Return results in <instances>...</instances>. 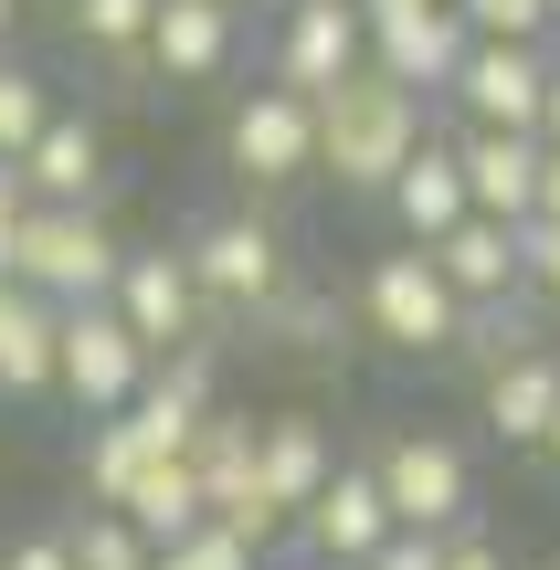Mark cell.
Here are the masks:
<instances>
[{
    "mask_svg": "<svg viewBox=\"0 0 560 570\" xmlns=\"http://www.w3.org/2000/svg\"><path fill=\"white\" fill-rule=\"evenodd\" d=\"M540 454H550V465H560V412H550V433H540Z\"/></svg>",
    "mask_w": 560,
    "mask_h": 570,
    "instance_id": "37",
    "label": "cell"
},
{
    "mask_svg": "<svg viewBox=\"0 0 560 570\" xmlns=\"http://www.w3.org/2000/svg\"><path fill=\"white\" fill-rule=\"evenodd\" d=\"M63 550H75V570H159V550H148L117 508H85L75 529H63Z\"/></svg>",
    "mask_w": 560,
    "mask_h": 570,
    "instance_id": "24",
    "label": "cell"
},
{
    "mask_svg": "<svg viewBox=\"0 0 560 570\" xmlns=\"http://www.w3.org/2000/svg\"><path fill=\"white\" fill-rule=\"evenodd\" d=\"M423 254H434V275L465 296V317H477V306H508V296L529 285L519 233H508V223H487V212H465V223L444 233V244H423Z\"/></svg>",
    "mask_w": 560,
    "mask_h": 570,
    "instance_id": "16",
    "label": "cell"
},
{
    "mask_svg": "<svg viewBox=\"0 0 560 570\" xmlns=\"http://www.w3.org/2000/svg\"><path fill=\"white\" fill-rule=\"evenodd\" d=\"M148 63H159L169 85H202L233 63V0H159V21H148Z\"/></svg>",
    "mask_w": 560,
    "mask_h": 570,
    "instance_id": "19",
    "label": "cell"
},
{
    "mask_svg": "<svg viewBox=\"0 0 560 570\" xmlns=\"http://www.w3.org/2000/svg\"><path fill=\"white\" fill-rule=\"evenodd\" d=\"M254 327H275V338H286V348H328V327H338V317H328V306H317V296H275V306H265V317H254Z\"/></svg>",
    "mask_w": 560,
    "mask_h": 570,
    "instance_id": "29",
    "label": "cell"
},
{
    "mask_svg": "<svg viewBox=\"0 0 560 570\" xmlns=\"http://www.w3.org/2000/svg\"><path fill=\"white\" fill-rule=\"evenodd\" d=\"M465 11L455 0H413V11H381L371 21V63L392 85H413V96H434V85H455V63H465Z\"/></svg>",
    "mask_w": 560,
    "mask_h": 570,
    "instance_id": "13",
    "label": "cell"
},
{
    "mask_svg": "<svg viewBox=\"0 0 560 570\" xmlns=\"http://www.w3.org/2000/svg\"><path fill=\"white\" fill-rule=\"evenodd\" d=\"M148 465H169V454H148L138 444V423H85V454H75V475H85V508H127V487H138Z\"/></svg>",
    "mask_w": 560,
    "mask_h": 570,
    "instance_id": "22",
    "label": "cell"
},
{
    "mask_svg": "<svg viewBox=\"0 0 560 570\" xmlns=\"http://www.w3.org/2000/svg\"><path fill=\"white\" fill-rule=\"evenodd\" d=\"M127 529L148 539V550H169V539H190V529H212V508H202V475H190V454H169V465H148L138 487H127Z\"/></svg>",
    "mask_w": 560,
    "mask_h": 570,
    "instance_id": "20",
    "label": "cell"
},
{
    "mask_svg": "<svg viewBox=\"0 0 560 570\" xmlns=\"http://www.w3.org/2000/svg\"><path fill=\"white\" fill-rule=\"evenodd\" d=\"M21 223H32V180H21V159H0V275L21 254Z\"/></svg>",
    "mask_w": 560,
    "mask_h": 570,
    "instance_id": "30",
    "label": "cell"
},
{
    "mask_svg": "<svg viewBox=\"0 0 560 570\" xmlns=\"http://www.w3.org/2000/svg\"><path fill=\"white\" fill-rule=\"evenodd\" d=\"M148 381H159V360L138 348V327H127L117 306H63V402H75L85 423H117Z\"/></svg>",
    "mask_w": 560,
    "mask_h": 570,
    "instance_id": "6",
    "label": "cell"
},
{
    "mask_svg": "<svg viewBox=\"0 0 560 570\" xmlns=\"http://www.w3.org/2000/svg\"><path fill=\"white\" fill-rule=\"evenodd\" d=\"M360 317H371V338L402 348V360H444V348H465V296L434 275L423 244L381 254V265L360 275Z\"/></svg>",
    "mask_w": 560,
    "mask_h": 570,
    "instance_id": "2",
    "label": "cell"
},
{
    "mask_svg": "<svg viewBox=\"0 0 560 570\" xmlns=\"http://www.w3.org/2000/svg\"><path fill=\"white\" fill-rule=\"evenodd\" d=\"M519 254H529V285L560 306V223H519Z\"/></svg>",
    "mask_w": 560,
    "mask_h": 570,
    "instance_id": "31",
    "label": "cell"
},
{
    "mask_svg": "<svg viewBox=\"0 0 560 570\" xmlns=\"http://www.w3.org/2000/svg\"><path fill=\"white\" fill-rule=\"evenodd\" d=\"M117 265L127 244L106 233V212H42L21 223V254H11V285H32L42 306H106L117 296Z\"/></svg>",
    "mask_w": 560,
    "mask_h": 570,
    "instance_id": "3",
    "label": "cell"
},
{
    "mask_svg": "<svg viewBox=\"0 0 560 570\" xmlns=\"http://www.w3.org/2000/svg\"><path fill=\"white\" fill-rule=\"evenodd\" d=\"M106 306L138 327V348H148V360H169V348H202V338H212L202 275H190V254H169V244L127 254V265H117V296H106Z\"/></svg>",
    "mask_w": 560,
    "mask_h": 570,
    "instance_id": "7",
    "label": "cell"
},
{
    "mask_svg": "<svg viewBox=\"0 0 560 570\" xmlns=\"http://www.w3.org/2000/svg\"><path fill=\"white\" fill-rule=\"evenodd\" d=\"M148 21H159V0H75L85 53H148Z\"/></svg>",
    "mask_w": 560,
    "mask_h": 570,
    "instance_id": "25",
    "label": "cell"
},
{
    "mask_svg": "<svg viewBox=\"0 0 560 570\" xmlns=\"http://www.w3.org/2000/svg\"><path fill=\"white\" fill-rule=\"evenodd\" d=\"M0 570H75V550H63V529H32V539L0 550Z\"/></svg>",
    "mask_w": 560,
    "mask_h": 570,
    "instance_id": "32",
    "label": "cell"
},
{
    "mask_svg": "<svg viewBox=\"0 0 560 570\" xmlns=\"http://www.w3.org/2000/svg\"><path fill=\"white\" fill-rule=\"evenodd\" d=\"M550 412H560V348H540V360H519V370L487 381V423H498L508 444H540Z\"/></svg>",
    "mask_w": 560,
    "mask_h": 570,
    "instance_id": "21",
    "label": "cell"
},
{
    "mask_svg": "<svg viewBox=\"0 0 560 570\" xmlns=\"http://www.w3.org/2000/svg\"><path fill=\"white\" fill-rule=\"evenodd\" d=\"M159 570H265V550L254 539H233V529H190V539H169Z\"/></svg>",
    "mask_w": 560,
    "mask_h": 570,
    "instance_id": "28",
    "label": "cell"
},
{
    "mask_svg": "<svg viewBox=\"0 0 560 570\" xmlns=\"http://www.w3.org/2000/svg\"><path fill=\"white\" fill-rule=\"evenodd\" d=\"M455 159H465V202H477L487 223H508V233H519L529 212H540V159H550L540 138H508V127H465V138H455Z\"/></svg>",
    "mask_w": 560,
    "mask_h": 570,
    "instance_id": "14",
    "label": "cell"
},
{
    "mask_svg": "<svg viewBox=\"0 0 560 570\" xmlns=\"http://www.w3.org/2000/svg\"><path fill=\"white\" fill-rule=\"evenodd\" d=\"M317 106V169H328L338 190H392L402 159L423 148V96L413 85H392L381 63H360L350 85H328Z\"/></svg>",
    "mask_w": 560,
    "mask_h": 570,
    "instance_id": "1",
    "label": "cell"
},
{
    "mask_svg": "<svg viewBox=\"0 0 560 570\" xmlns=\"http://www.w3.org/2000/svg\"><path fill=\"white\" fill-rule=\"evenodd\" d=\"M286 570H317V560H286Z\"/></svg>",
    "mask_w": 560,
    "mask_h": 570,
    "instance_id": "39",
    "label": "cell"
},
{
    "mask_svg": "<svg viewBox=\"0 0 560 570\" xmlns=\"http://www.w3.org/2000/svg\"><path fill=\"white\" fill-rule=\"evenodd\" d=\"M233 169H244L254 190H286V180H307L317 169V106L296 96V85H254L244 106H233Z\"/></svg>",
    "mask_w": 560,
    "mask_h": 570,
    "instance_id": "9",
    "label": "cell"
},
{
    "mask_svg": "<svg viewBox=\"0 0 560 570\" xmlns=\"http://www.w3.org/2000/svg\"><path fill=\"white\" fill-rule=\"evenodd\" d=\"M180 254H190V275H202L212 317H265V306L286 296V233H275L265 212H223V223H202Z\"/></svg>",
    "mask_w": 560,
    "mask_h": 570,
    "instance_id": "5",
    "label": "cell"
},
{
    "mask_svg": "<svg viewBox=\"0 0 560 570\" xmlns=\"http://www.w3.org/2000/svg\"><path fill=\"white\" fill-rule=\"evenodd\" d=\"M550 338H529V317L519 306H477V317H465V360L487 370V381H498V370H519V360H540Z\"/></svg>",
    "mask_w": 560,
    "mask_h": 570,
    "instance_id": "26",
    "label": "cell"
},
{
    "mask_svg": "<svg viewBox=\"0 0 560 570\" xmlns=\"http://www.w3.org/2000/svg\"><path fill=\"white\" fill-rule=\"evenodd\" d=\"M296 539H307V560H317V570H371L402 529H392V497H381V475H371V465H338V475H328V497L296 518Z\"/></svg>",
    "mask_w": 560,
    "mask_h": 570,
    "instance_id": "11",
    "label": "cell"
},
{
    "mask_svg": "<svg viewBox=\"0 0 560 570\" xmlns=\"http://www.w3.org/2000/svg\"><path fill=\"white\" fill-rule=\"evenodd\" d=\"M540 138L560 148V63H550V106H540Z\"/></svg>",
    "mask_w": 560,
    "mask_h": 570,
    "instance_id": "36",
    "label": "cell"
},
{
    "mask_svg": "<svg viewBox=\"0 0 560 570\" xmlns=\"http://www.w3.org/2000/svg\"><path fill=\"white\" fill-rule=\"evenodd\" d=\"M360 63H371V11H360V0H296L286 11V32H275V85L328 96Z\"/></svg>",
    "mask_w": 560,
    "mask_h": 570,
    "instance_id": "10",
    "label": "cell"
},
{
    "mask_svg": "<svg viewBox=\"0 0 560 570\" xmlns=\"http://www.w3.org/2000/svg\"><path fill=\"white\" fill-rule=\"evenodd\" d=\"M11 21H21V0H0V42H11Z\"/></svg>",
    "mask_w": 560,
    "mask_h": 570,
    "instance_id": "38",
    "label": "cell"
},
{
    "mask_svg": "<svg viewBox=\"0 0 560 570\" xmlns=\"http://www.w3.org/2000/svg\"><path fill=\"white\" fill-rule=\"evenodd\" d=\"M63 391V306L0 275V402H42Z\"/></svg>",
    "mask_w": 560,
    "mask_h": 570,
    "instance_id": "15",
    "label": "cell"
},
{
    "mask_svg": "<svg viewBox=\"0 0 560 570\" xmlns=\"http://www.w3.org/2000/svg\"><path fill=\"white\" fill-rule=\"evenodd\" d=\"M465 11V32L477 42H550L560 21H550V0H455Z\"/></svg>",
    "mask_w": 560,
    "mask_h": 570,
    "instance_id": "27",
    "label": "cell"
},
{
    "mask_svg": "<svg viewBox=\"0 0 560 570\" xmlns=\"http://www.w3.org/2000/svg\"><path fill=\"white\" fill-rule=\"evenodd\" d=\"M371 570H444V539H423V529H402L392 550H381Z\"/></svg>",
    "mask_w": 560,
    "mask_h": 570,
    "instance_id": "33",
    "label": "cell"
},
{
    "mask_svg": "<svg viewBox=\"0 0 560 570\" xmlns=\"http://www.w3.org/2000/svg\"><path fill=\"white\" fill-rule=\"evenodd\" d=\"M444 570H508V560H498V539H477V529H455V539H444Z\"/></svg>",
    "mask_w": 560,
    "mask_h": 570,
    "instance_id": "34",
    "label": "cell"
},
{
    "mask_svg": "<svg viewBox=\"0 0 560 570\" xmlns=\"http://www.w3.org/2000/svg\"><path fill=\"white\" fill-rule=\"evenodd\" d=\"M540 148H550V138H540ZM529 223H560V148L540 159V212H529Z\"/></svg>",
    "mask_w": 560,
    "mask_h": 570,
    "instance_id": "35",
    "label": "cell"
},
{
    "mask_svg": "<svg viewBox=\"0 0 560 570\" xmlns=\"http://www.w3.org/2000/svg\"><path fill=\"white\" fill-rule=\"evenodd\" d=\"M550 21H560V0H550Z\"/></svg>",
    "mask_w": 560,
    "mask_h": 570,
    "instance_id": "40",
    "label": "cell"
},
{
    "mask_svg": "<svg viewBox=\"0 0 560 570\" xmlns=\"http://www.w3.org/2000/svg\"><path fill=\"white\" fill-rule=\"evenodd\" d=\"M53 117H63L53 85H42L32 63H0V159H32V138H42Z\"/></svg>",
    "mask_w": 560,
    "mask_h": 570,
    "instance_id": "23",
    "label": "cell"
},
{
    "mask_svg": "<svg viewBox=\"0 0 560 570\" xmlns=\"http://www.w3.org/2000/svg\"><path fill=\"white\" fill-rule=\"evenodd\" d=\"M21 180H32L42 212H96L106 202V127L96 117H53L32 138V159H21Z\"/></svg>",
    "mask_w": 560,
    "mask_h": 570,
    "instance_id": "17",
    "label": "cell"
},
{
    "mask_svg": "<svg viewBox=\"0 0 560 570\" xmlns=\"http://www.w3.org/2000/svg\"><path fill=\"white\" fill-rule=\"evenodd\" d=\"M550 42H465L455 85L444 96L465 106V127H508V138H540V106H550Z\"/></svg>",
    "mask_w": 560,
    "mask_h": 570,
    "instance_id": "8",
    "label": "cell"
},
{
    "mask_svg": "<svg viewBox=\"0 0 560 570\" xmlns=\"http://www.w3.org/2000/svg\"><path fill=\"white\" fill-rule=\"evenodd\" d=\"M371 475H381V497H392V529H423V539H455L465 508H477V465H465V444H444V433H381Z\"/></svg>",
    "mask_w": 560,
    "mask_h": 570,
    "instance_id": "4",
    "label": "cell"
},
{
    "mask_svg": "<svg viewBox=\"0 0 560 570\" xmlns=\"http://www.w3.org/2000/svg\"><path fill=\"white\" fill-rule=\"evenodd\" d=\"M381 202H392V223H402V244H444V233L465 223V159H455V138H423L413 159H402V180L381 190Z\"/></svg>",
    "mask_w": 560,
    "mask_h": 570,
    "instance_id": "18",
    "label": "cell"
},
{
    "mask_svg": "<svg viewBox=\"0 0 560 570\" xmlns=\"http://www.w3.org/2000/svg\"><path fill=\"white\" fill-rule=\"evenodd\" d=\"M254 475H265V508L296 529V518L328 497V475H338L328 423H317V412H265V423H254Z\"/></svg>",
    "mask_w": 560,
    "mask_h": 570,
    "instance_id": "12",
    "label": "cell"
}]
</instances>
